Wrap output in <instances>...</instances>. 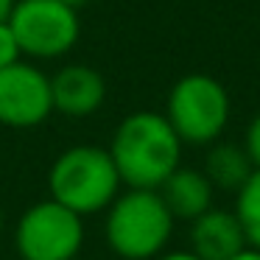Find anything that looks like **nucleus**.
Listing matches in <instances>:
<instances>
[{
    "label": "nucleus",
    "mask_w": 260,
    "mask_h": 260,
    "mask_svg": "<svg viewBox=\"0 0 260 260\" xmlns=\"http://www.w3.org/2000/svg\"><path fill=\"white\" fill-rule=\"evenodd\" d=\"M182 146L185 143L176 137L165 115L143 109L120 120L109 154L126 187L157 190L179 168Z\"/></svg>",
    "instance_id": "1"
},
{
    "label": "nucleus",
    "mask_w": 260,
    "mask_h": 260,
    "mask_svg": "<svg viewBox=\"0 0 260 260\" xmlns=\"http://www.w3.org/2000/svg\"><path fill=\"white\" fill-rule=\"evenodd\" d=\"M174 221L157 190L129 187L107 207L104 238L120 260H154L168 246Z\"/></svg>",
    "instance_id": "2"
},
{
    "label": "nucleus",
    "mask_w": 260,
    "mask_h": 260,
    "mask_svg": "<svg viewBox=\"0 0 260 260\" xmlns=\"http://www.w3.org/2000/svg\"><path fill=\"white\" fill-rule=\"evenodd\" d=\"M120 174L112 162L109 148L73 146L56 157L48 174L51 199L70 207L73 213L95 215L104 213L120 193Z\"/></svg>",
    "instance_id": "3"
},
{
    "label": "nucleus",
    "mask_w": 260,
    "mask_h": 260,
    "mask_svg": "<svg viewBox=\"0 0 260 260\" xmlns=\"http://www.w3.org/2000/svg\"><path fill=\"white\" fill-rule=\"evenodd\" d=\"M232 115L230 92L207 73H187L171 87L165 118L187 146H213L224 135Z\"/></svg>",
    "instance_id": "4"
},
{
    "label": "nucleus",
    "mask_w": 260,
    "mask_h": 260,
    "mask_svg": "<svg viewBox=\"0 0 260 260\" xmlns=\"http://www.w3.org/2000/svg\"><path fill=\"white\" fill-rule=\"evenodd\" d=\"M23 56L62 59L81 34L79 6L68 0H17L9 14Z\"/></svg>",
    "instance_id": "5"
},
{
    "label": "nucleus",
    "mask_w": 260,
    "mask_h": 260,
    "mask_svg": "<svg viewBox=\"0 0 260 260\" xmlns=\"http://www.w3.org/2000/svg\"><path fill=\"white\" fill-rule=\"evenodd\" d=\"M84 243V218L56 199L37 202L14 226L20 260H76Z\"/></svg>",
    "instance_id": "6"
},
{
    "label": "nucleus",
    "mask_w": 260,
    "mask_h": 260,
    "mask_svg": "<svg viewBox=\"0 0 260 260\" xmlns=\"http://www.w3.org/2000/svg\"><path fill=\"white\" fill-rule=\"evenodd\" d=\"M53 112L51 76L31 62L0 68V123L12 129H34Z\"/></svg>",
    "instance_id": "7"
},
{
    "label": "nucleus",
    "mask_w": 260,
    "mask_h": 260,
    "mask_svg": "<svg viewBox=\"0 0 260 260\" xmlns=\"http://www.w3.org/2000/svg\"><path fill=\"white\" fill-rule=\"evenodd\" d=\"M51 98L53 109L68 118H87L98 112L107 98L104 76L90 64H64L51 76Z\"/></svg>",
    "instance_id": "8"
},
{
    "label": "nucleus",
    "mask_w": 260,
    "mask_h": 260,
    "mask_svg": "<svg viewBox=\"0 0 260 260\" xmlns=\"http://www.w3.org/2000/svg\"><path fill=\"white\" fill-rule=\"evenodd\" d=\"M249 243L232 210L210 207L190 221V252L202 260H230Z\"/></svg>",
    "instance_id": "9"
},
{
    "label": "nucleus",
    "mask_w": 260,
    "mask_h": 260,
    "mask_svg": "<svg viewBox=\"0 0 260 260\" xmlns=\"http://www.w3.org/2000/svg\"><path fill=\"white\" fill-rule=\"evenodd\" d=\"M157 193L162 196L165 207L171 210V215H174L176 221H193L213 207L215 187L210 185L204 171L179 165V168L157 187Z\"/></svg>",
    "instance_id": "10"
},
{
    "label": "nucleus",
    "mask_w": 260,
    "mask_h": 260,
    "mask_svg": "<svg viewBox=\"0 0 260 260\" xmlns=\"http://www.w3.org/2000/svg\"><path fill=\"white\" fill-rule=\"evenodd\" d=\"M252 171H254V165L249 159L246 148L238 146V143H218L215 140L213 148L207 151V159H204V176L218 190L235 193L249 179Z\"/></svg>",
    "instance_id": "11"
},
{
    "label": "nucleus",
    "mask_w": 260,
    "mask_h": 260,
    "mask_svg": "<svg viewBox=\"0 0 260 260\" xmlns=\"http://www.w3.org/2000/svg\"><path fill=\"white\" fill-rule=\"evenodd\" d=\"M232 213H235L243 235H246V243L260 249V168H254L249 179L235 190Z\"/></svg>",
    "instance_id": "12"
},
{
    "label": "nucleus",
    "mask_w": 260,
    "mask_h": 260,
    "mask_svg": "<svg viewBox=\"0 0 260 260\" xmlns=\"http://www.w3.org/2000/svg\"><path fill=\"white\" fill-rule=\"evenodd\" d=\"M20 59H23V51H20V42L12 25H9V20H0V68H9Z\"/></svg>",
    "instance_id": "13"
},
{
    "label": "nucleus",
    "mask_w": 260,
    "mask_h": 260,
    "mask_svg": "<svg viewBox=\"0 0 260 260\" xmlns=\"http://www.w3.org/2000/svg\"><path fill=\"white\" fill-rule=\"evenodd\" d=\"M243 148H246L249 159H252L254 168H260V112L252 118V123L246 126V135H243Z\"/></svg>",
    "instance_id": "14"
},
{
    "label": "nucleus",
    "mask_w": 260,
    "mask_h": 260,
    "mask_svg": "<svg viewBox=\"0 0 260 260\" xmlns=\"http://www.w3.org/2000/svg\"><path fill=\"white\" fill-rule=\"evenodd\" d=\"M154 260H202V257L193 254L190 249H182V252H162L159 257H154Z\"/></svg>",
    "instance_id": "15"
},
{
    "label": "nucleus",
    "mask_w": 260,
    "mask_h": 260,
    "mask_svg": "<svg viewBox=\"0 0 260 260\" xmlns=\"http://www.w3.org/2000/svg\"><path fill=\"white\" fill-rule=\"evenodd\" d=\"M230 260H260V249H254V246H246L243 252H238L235 257H230Z\"/></svg>",
    "instance_id": "16"
},
{
    "label": "nucleus",
    "mask_w": 260,
    "mask_h": 260,
    "mask_svg": "<svg viewBox=\"0 0 260 260\" xmlns=\"http://www.w3.org/2000/svg\"><path fill=\"white\" fill-rule=\"evenodd\" d=\"M14 3H17V0H0V20H9V14H12Z\"/></svg>",
    "instance_id": "17"
},
{
    "label": "nucleus",
    "mask_w": 260,
    "mask_h": 260,
    "mask_svg": "<svg viewBox=\"0 0 260 260\" xmlns=\"http://www.w3.org/2000/svg\"><path fill=\"white\" fill-rule=\"evenodd\" d=\"M68 3H73V6H79V3H84V0H68Z\"/></svg>",
    "instance_id": "18"
},
{
    "label": "nucleus",
    "mask_w": 260,
    "mask_h": 260,
    "mask_svg": "<svg viewBox=\"0 0 260 260\" xmlns=\"http://www.w3.org/2000/svg\"><path fill=\"white\" fill-rule=\"evenodd\" d=\"M0 230H3V213H0Z\"/></svg>",
    "instance_id": "19"
}]
</instances>
